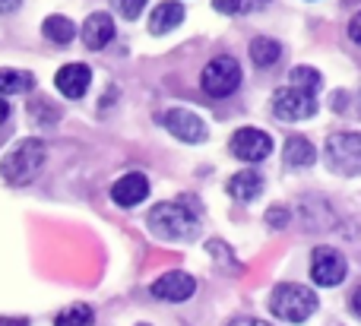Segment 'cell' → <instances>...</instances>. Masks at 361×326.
I'll return each instance as SVG.
<instances>
[{
  "mask_svg": "<svg viewBox=\"0 0 361 326\" xmlns=\"http://www.w3.org/2000/svg\"><path fill=\"white\" fill-rule=\"evenodd\" d=\"M326 162L336 175H361V133H333L326 139Z\"/></svg>",
  "mask_w": 361,
  "mask_h": 326,
  "instance_id": "277c9868",
  "label": "cell"
},
{
  "mask_svg": "<svg viewBox=\"0 0 361 326\" xmlns=\"http://www.w3.org/2000/svg\"><path fill=\"white\" fill-rule=\"evenodd\" d=\"M269 0H212L219 13H228V16H238V13H254L260 6H267Z\"/></svg>",
  "mask_w": 361,
  "mask_h": 326,
  "instance_id": "7402d4cb",
  "label": "cell"
},
{
  "mask_svg": "<svg viewBox=\"0 0 361 326\" xmlns=\"http://www.w3.org/2000/svg\"><path fill=\"white\" fill-rule=\"evenodd\" d=\"M146 196H149V181H146V175H140V171H130V175L118 177L111 187V200L124 209L140 206Z\"/></svg>",
  "mask_w": 361,
  "mask_h": 326,
  "instance_id": "8fae6325",
  "label": "cell"
},
{
  "mask_svg": "<svg viewBox=\"0 0 361 326\" xmlns=\"http://www.w3.org/2000/svg\"><path fill=\"white\" fill-rule=\"evenodd\" d=\"M159 120L165 124V130L175 133L184 143H203L206 139V124L193 111H187V108H169Z\"/></svg>",
  "mask_w": 361,
  "mask_h": 326,
  "instance_id": "9c48e42d",
  "label": "cell"
},
{
  "mask_svg": "<svg viewBox=\"0 0 361 326\" xmlns=\"http://www.w3.org/2000/svg\"><path fill=\"white\" fill-rule=\"evenodd\" d=\"M44 158H48V149H44L42 139H23V143L13 146V149L6 152V158L0 162V175H4L6 184L23 187V184L38 177V171L44 168Z\"/></svg>",
  "mask_w": 361,
  "mask_h": 326,
  "instance_id": "6da1fadb",
  "label": "cell"
},
{
  "mask_svg": "<svg viewBox=\"0 0 361 326\" xmlns=\"http://www.w3.org/2000/svg\"><path fill=\"white\" fill-rule=\"evenodd\" d=\"M317 158V149L311 146V139L305 137H288L286 139V165L288 168H307Z\"/></svg>",
  "mask_w": 361,
  "mask_h": 326,
  "instance_id": "2e32d148",
  "label": "cell"
},
{
  "mask_svg": "<svg viewBox=\"0 0 361 326\" xmlns=\"http://www.w3.org/2000/svg\"><path fill=\"white\" fill-rule=\"evenodd\" d=\"M317 111V95L301 92L295 86H286L273 95V114L279 120H307Z\"/></svg>",
  "mask_w": 361,
  "mask_h": 326,
  "instance_id": "8992f818",
  "label": "cell"
},
{
  "mask_svg": "<svg viewBox=\"0 0 361 326\" xmlns=\"http://www.w3.org/2000/svg\"><path fill=\"white\" fill-rule=\"evenodd\" d=\"M228 194L235 196V200H241V203H250V200H257V196L263 194V177L257 175V171H238L235 177L228 181Z\"/></svg>",
  "mask_w": 361,
  "mask_h": 326,
  "instance_id": "9a60e30c",
  "label": "cell"
},
{
  "mask_svg": "<svg viewBox=\"0 0 361 326\" xmlns=\"http://www.w3.org/2000/svg\"><path fill=\"white\" fill-rule=\"evenodd\" d=\"M35 86V76L25 70H0V92L4 95H25Z\"/></svg>",
  "mask_w": 361,
  "mask_h": 326,
  "instance_id": "ac0fdd59",
  "label": "cell"
},
{
  "mask_svg": "<svg viewBox=\"0 0 361 326\" xmlns=\"http://www.w3.org/2000/svg\"><path fill=\"white\" fill-rule=\"evenodd\" d=\"M358 114H361V95H358Z\"/></svg>",
  "mask_w": 361,
  "mask_h": 326,
  "instance_id": "f546056e",
  "label": "cell"
},
{
  "mask_svg": "<svg viewBox=\"0 0 361 326\" xmlns=\"http://www.w3.org/2000/svg\"><path fill=\"white\" fill-rule=\"evenodd\" d=\"M0 326H25V320H19V317H0Z\"/></svg>",
  "mask_w": 361,
  "mask_h": 326,
  "instance_id": "4316f807",
  "label": "cell"
},
{
  "mask_svg": "<svg viewBox=\"0 0 361 326\" xmlns=\"http://www.w3.org/2000/svg\"><path fill=\"white\" fill-rule=\"evenodd\" d=\"M19 4H23V0H0V13H13Z\"/></svg>",
  "mask_w": 361,
  "mask_h": 326,
  "instance_id": "484cf974",
  "label": "cell"
},
{
  "mask_svg": "<svg viewBox=\"0 0 361 326\" xmlns=\"http://www.w3.org/2000/svg\"><path fill=\"white\" fill-rule=\"evenodd\" d=\"M288 86L301 89V92H311L317 95L320 86H324V80H320V73L314 67H295L292 73H288Z\"/></svg>",
  "mask_w": 361,
  "mask_h": 326,
  "instance_id": "ffe728a7",
  "label": "cell"
},
{
  "mask_svg": "<svg viewBox=\"0 0 361 326\" xmlns=\"http://www.w3.org/2000/svg\"><path fill=\"white\" fill-rule=\"evenodd\" d=\"M197 291V282H193V276H187V272H165V276H159L156 282H152V295L159 298V301H171V304H180L187 301V298Z\"/></svg>",
  "mask_w": 361,
  "mask_h": 326,
  "instance_id": "30bf717a",
  "label": "cell"
},
{
  "mask_svg": "<svg viewBox=\"0 0 361 326\" xmlns=\"http://www.w3.org/2000/svg\"><path fill=\"white\" fill-rule=\"evenodd\" d=\"M92 323H95V314L89 304H73L63 314H57L54 320V326H92Z\"/></svg>",
  "mask_w": 361,
  "mask_h": 326,
  "instance_id": "44dd1931",
  "label": "cell"
},
{
  "mask_svg": "<svg viewBox=\"0 0 361 326\" xmlns=\"http://www.w3.org/2000/svg\"><path fill=\"white\" fill-rule=\"evenodd\" d=\"M6 118H10V105H6V101L4 99H0V124H4V120Z\"/></svg>",
  "mask_w": 361,
  "mask_h": 326,
  "instance_id": "f1b7e54d",
  "label": "cell"
},
{
  "mask_svg": "<svg viewBox=\"0 0 361 326\" xmlns=\"http://www.w3.org/2000/svg\"><path fill=\"white\" fill-rule=\"evenodd\" d=\"M149 228L165 241H190L200 234V219L180 203H159L149 209Z\"/></svg>",
  "mask_w": 361,
  "mask_h": 326,
  "instance_id": "7a4b0ae2",
  "label": "cell"
},
{
  "mask_svg": "<svg viewBox=\"0 0 361 326\" xmlns=\"http://www.w3.org/2000/svg\"><path fill=\"white\" fill-rule=\"evenodd\" d=\"M279 57H282V44L276 42V38L260 35L250 42V61H254L257 67H273Z\"/></svg>",
  "mask_w": 361,
  "mask_h": 326,
  "instance_id": "e0dca14e",
  "label": "cell"
},
{
  "mask_svg": "<svg viewBox=\"0 0 361 326\" xmlns=\"http://www.w3.org/2000/svg\"><path fill=\"white\" fill-rule=\"evenodd\" d=\"M180 23H184V6H180L178 0H162V4L152 10V16H149V32L162 35V32L178 29Z\"/></svg>",
  "mask_w": 361,
  "mask_h": 326,
  "instance_id": "5bb4252c",
  "label": "cell"
},
{
  "mask_svg": "<svg viewBox=\"0 0 361 326\" xmlns=\"http://www.w3.org/2000/svg\"><path fill=\"white\" fill-rule=\"evenodd\" d=\"M352 311H355V314L361 317V289L355 291V295H352Z\"/></svg>",
  "mask_w": 361,
  "mask_h": 326,
  "instance_id": "83f0119b",
  "label": "cell"
},
{
  "mask_svg": "<svg viewBox=\"0 0 361 326\" xmlns=\"http://www.w3.org/2000/svg\"><path fill=\"white\" fill-rule=\"evenodd\" d=\"M114 38V19L108 13H92V16L82 23V42L89 51H102L108 48Z\"/></svg>",
  "mask_w": 361,
  "mask_h": 326,
  "instance_id": "4fadbf2b",
  "label": "cell"
},
{
  "mask_svg": "<svg viewBox=\"0 0 361 326\" xmlns=\"http://www.w3.org/2000/svg\"><path fill=\"white\" fill-rule=\"evenodd\" d=\"M231 156L241 158V162H263V158L273 152V137L257 127H241V130L231 137Z\"/></svg>",
  "mask_w": 361,
  "mask_h": 326,
  "instance_id": "ba28073f",
  "label": "cell"
},
{
  "mask_svg": "<svg viewBox=\"0 0 361 326\" xmlns=\"http://www.w3.org/2000/svg\"><path fill=\"white\" fill-rule=\"evenodd\" d=\"M228 326H267L263 320H254V317H238V320H231Z\"/></svg>",
  "mask_w": 361,
  "mask_h": 326,
  "instance_id": "d4e9b609",
  "label": "cell"
},
{
  "mask_svg": "<svg viewBox=\"0 0 361 326\" xmlns=\"http://www.w3.org/2000/svg\"><path fill=\"white\" fill-rule=\"evenodd\" d=\"M203 89L216 99H225L231 95L238 86H241V63L235 57H212L209 63L203 67V76H200Z\"/></svg>",
  "mask_w": 361,
  "mask_h": 326,
  "instance_id": "5b68a950",
  "label": "cell"
},
{
  "mask_svg": "<svg viewBox=\"0 0 361 326\" xmlns=\"http://www.w3.org/2000/svg\"><path fill=\"white\" fill-rule=\"evenodd\" d=\"M140 326H146V323H140Z\"/></svg>",
  "mask_w": 361,
  "mask_h": 326,
  "instance_id": "4dcf8cb0",
  "label": "cell"
},
{
  "mask_svg": "<svg viewBox=\"0 0 361 326\" xmlns=\"http://www.w3.org/2000/svg\"><path fill=\"white\" fill-rule=\"evenodd\" d=\"M269 311L286 323H305L317 311V295L307 285H295V282L276 285L273 298H269Z\"/></svg>",
  "mask_w": 361,
  "mask_h": 326,
  "instance_id": "3957f363",
  "label": "cell"
},
{
  "mask_svg": "<svg viewBox=\"0 0 361 326\" xmlns=\"http://www.w3.org/2000/svg\"><path fill=\"white\" fill-rule=\"evenodd\" d=\"M114 6H118V13L124 19H137L140 13H143L146 0H114Z\"/></svg>",
  "mask_w": 361,
  "mask_h": 326,
  "instance_id": "603a6c76",
  "label": "cell"
},
{
  "mask_svg": "<svg viewBox=\"0 0 361 326\" xmlns=\"http://www.w3.org/2000/svg\"><path fill=\"white\" fill-rule=\"evenodd\" d=\"M349 38L355 44H361V13H355V16H352V23H349Z\"/></svg>",
  "mask_w": 361,
  "mask_h": 326,
  "instance_id": "cb8c5ba5",
  "label": "cell"
},
{
  "mask_svg": "<svg viewBox=\"0 0 361 326\" xmlns=\"http://www.w3.org/2000/svg\"><path fill=\"white\" fill-rule=\"evenodd\" d=\"M345 257L336 251V247H317V251L311 253V279L317 285H324V289H333V285H339L345 279Z\"/></svg>",
  "mask_w": 361,
  "mask_h": 326,
  "instance_id": "52a82bcc",
  "label": "cell"
},
{
  "mask_svg": "<svg viewBox=\"0 0 361 326\" xmlns=\"http://www.w3.org/2000/svg\"><path fill=\"white\" fill-rule=\"evenodd\" d=\"M54 82H57V92H61L63 99H82V95L89 92L92 73H89L86 63H67V67L57 70Z\"/></svg>",
  "mask_w": 361,
  "mask_h": 326,
  "instance_id": "7c38bea8",
  "label": "cell"
},
{
  "mask_svg": "<svg viewBox=\"0 0 361 326\" xmlns=\"http://www.w3.org/2000/svg\"><path fill=\"white\" fill-rule=\"evenodd\" d=\"M42 32H44V38H48V42L70 44V42H73V35H76V25L70 23L67 16H48V19H44V25H42Z\"/></svg>",
  "mask_w": 361,
  "mask_h": 326,
  "instance_id": "d6986e66",
  "label": "cell"
}]
</instances>
